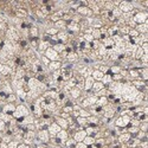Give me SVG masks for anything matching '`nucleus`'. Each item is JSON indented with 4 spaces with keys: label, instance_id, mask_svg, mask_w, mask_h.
<instances>
[{
    "label": "nucleus",
    "instance_id": "9b49d317",
    "mask_svg": "<svg viewBox=\"0 0 148 148\" xmlns=\"http://www.w3.org/2000/svg\"><path fill=\"white\" fill-rule=\"evenodd\" d=\"M53 119H55V122L57 123V125L62 128V129H64V130H66L68 128H69V123H68V121L65 120V119H62V117H59V116H53Z\"/></svg>",
    "mask_w": 148,
    "mask_h": 148
},
{
    "label": "nucleus",
    "instance_id": "ea45409f",
    "mask_svg": "<svg viewBox=\"0 0 148 148\" xmlns=\"http://www.w3.org/2000/svg\"><path fill=\"white\" fill-rule=\"evenodd\" d=\"M0 148H8V145L6 142H1L0 143Z\"/></svg>",
    "mask_w": 148,
    "mask_h": 148
},
{
    "label": "nucleus",
    "instance_id": "39448f33",
    "mask_svg": "<svg viewBox=\"0 0 148 148\" xmlns=\"http://www.w3.org/2000/svg\"><path fill=\"white\" fill-rule=\"evenodd\" d=\"M119 8L122 13H129V12H132L134 10V5L129 1H121Z\"/></svg>",
    "mask_w": 148,
    "mask_h": 148
},
{
    "label": "nucleus",
    "instance_id": "0eeeda50",
    "mask_svg": "<svg viewBox=\"0 0 148 148\" xmlns=\"http://www.w3.org/2000/svg\"><path fill=\"white\" fill-rule=\"evenodd\" d=\"M57 38H58L59 43L64 44V45H66L69 43V40H70V37H69V33L66 32V30L65 31H59L57 33Z\"/></svg>",
    "mask_w": 148,
    "mask_h": 148
},
{
    "label": "nucleus",
    "instance_id": "c756f323",
    "mask_svg": "<svg viewBox=\"0 0 148 148\" xmlns=\"http://www.w3.org/2000/svg\"><path fill=\"white\" fill-rule=\"evenodd\" d=\"M16 95H17V97H19L20 100H23V101H25V100H26V92L24 91L23 89H18V90H16Z\"/></svg>",
    "mask_w": 148,
    "mask_h": 148
},
{
    "label": "nucleus",
    "instance_id": "2f4dec72",
    "mask_svg": "<svg viewBox=\"0 0 148 148\" xmlns=\"http://www.w3.org/2000/svg\"><path fill=\"white\" fill-rule=\"evenodd\" d=\"M114 8H115V6L113 5V1H104V7H103V10H106V11H108V12H112Z\"/></svg>",
    "mask_w": 148,
    "mask_h": 148
},
{
    "label": "nucleus",
    "instance_id": "c85d7f7f",
    "mask_svg": "<svg viewBox=\"0 0 148 148\" xmlns=\"http://www.w3.org/2000/svg\"><path fill=\"white\" fill-rule=\"evenodd\" d=\"M17 95L13 92V94H10L6 96V103H14L17 101Z\"/></svg>",
    "mask_w": 148,
    "mask_h": 148
},
{
    "label": "nucleus",
    "instance_id": "f8f14e48",
    "mask_svg": "<svg viewBox=\"0 0 148 148\" xmlns=\"http://www.w3.org/2000/svg\"><path fill=\"white\" fill-rule=\"evenodd\" d=\"M78 60H79V56L77 55V52L72 51V52L68 53V57H66V62H69L70 64H76Z\"/></svg>",
    "mask_w": 148,
    "mask_h": 148
},
{
    "label": "nucleus",
    "instance_id": "dca6fc26",
    "mask_svg": "<svg viewBox=\"0 0 148 148\" xmlns=\"http://www.w3.org/2000/svg\"><path fill=\"white\" fill-rule=\"evenodd\" d=\"M30 38H38L39 39V30L37 26H31L29 29V39Z\"/></svg>",
    "mask_w": 148,
    "mask_h": 148
},
{
    "label": "nucleus",
    "instance_id": "a878e982",
    "mask_svg": "<svg viewBox=\"0 0 148 148\" xmlns=\"http://www.w3.org/2000/svg\"><path fill=\"white\" fill-rule=\"evenodd\" d=\"M52 49H53V50L59 55V53H62V52H63V51L65 50V45H64V44H62V43H58V44L53 45V46H52Z\"/></svg>",
    "mask_w": 148,
    "mask_h": 148
},
{
    "label": "nucleus",
    "instance_id": "72a5a7b5",
    "mask_svg": "<svg viewBox=\"0 0 148 148\" xmlns=\"http://www.w3.org/2000/svg\"><path fill=\"white\" fill-rule=\"evenodd\" d=\"M98 70H100L103 75H106V73H109V66L106 65V64H101L100 66H98Z\"/></svg>",
    "mask_w": 148,
    "mask_h": 148
},
{
    "label": "nucleus",
    "instance_id": "7ed1b4c3",
    "mask_svg": "<svg viewBox=\"0 0 148 148\" xmlns=\"http://www.w3.org/2000/svg\"><path fill=\"white\" fill-rule=\"evenodd\" d=\"M37 138L38 140L42 142V143H49L50 142V134H49L47 129H42V130H38L37 133Z\"/></svg>",
    "mask_w": 148,
    "mask_h": 148
},
{
    "label": "nucleus",
    "instance_id": "cd10ccee",
    "mask_svg": "<svg viewBox=\"0 0 148 148\" xmlns=\"http://www.w3.org/2000/svg\"><path fill=\"white\" fill-rule=\"evenodd\" d=\"M58 32H59V31H58L57 29H55V27H49V29H46V30H45V34L50 36V37L57 36V33H58Z\"/></svg>",
    "mask_w": 148,
    "mask_h": 148
},
{
    "label": "nucleus",
    "instance_id": "f257e3e1",
    "mask_svg": "<svg viewBox=\"0 0 148 148\" xmlns=\"http://www.w3.org/2000/svg\"><path fill=\"white\" fill-rule=\"evenodd\" d=\"M27 115H30V110H29V108L25 106V104H19V106H17L16 107V112L13 113V119H16V120H18V121H23V119L24 117H26Z\"/></svg>",
    "mask_w": 148,
    "mask_h": 148
},
{
    "label": "nucleus",
    "instance_id": "4468645a",
    "mask_svg": "<svg viewBox=\"0 0 148 148\" xmlns=\"http://www.w3.org/2000/svg\"><path fill=\"white\" fill-rule=\"evenodd\" d=\"M94 83H95V81H94V78L91 76L84 78V91H90Z\"/></svg>",
    "mask_w": 148,
    "mask_h": 148
},
{
    "label": "nucleus",
    "instance_id": "4be33fe9",
    "mask_svg": "<svg viewBox=\"0 0 148 148\" xmlns=\"http://www.w3.org/2000/svg\"><path fill=\"white\" fill-rule=\"evenodd\" d=\"M115 126H116L117 128H126L128 125L126 123V121H125V119H123V116H120V117H117L116 121H115Z\"/></svg>",
    "mask_w": 148,
    "mask_h": 148
},
{
    "label": "nucleus",
    "instance_id": "5701e85b",
    "mask_svg": "<svg viewBox=\"0 0 148 148\" xmlns=\"http://www.w3.org/2000/svg\"><path fill=\"white\" fill-rule=\"evenodd\" d=\"M147 29H148L147 23H145V24H139V25H136V27H135V30L139 32V34H146V33H147Z\"/></svg>",
    "mask_w": 148,
    "mask_h": 148
},
{
    "label": "nucleus",
    "instance_id": "9d476101",
    "mask_svg": "<svg viewBox=\"0 0 148 148\" xmlns=\"http://www.w3.org/2000/svg\"><path fill=\"white\" fill-rule=\"evenodd\" d=\"M16 112V106L14 103H6L3 107V113L7 114V115H13V113Z\"/></svg>",
    "mask_w": 148,
    "mask_h": 148
},
{
    "label": "nucleus",
    "instance_id": "c9c22d12",
    "mask_svg": "<svg viewBox=\"0 0 148 148\" xmlns=\"http://www.w3.org/2000/svg\"><path fill=\"white\" fill-rule=\"evenodd\" d=\"M19 143H20V142H18V141H16V140H12V141L8 143V148H17Z\"/></svg>",
    "mask_w": 148,
    "mask_h": 148
},
{
    "label": "nucleus",
    "instance_id": "f03ea898",
    "mask_svg": "<svg viewBox=\"0 0 148 148\" xmlns=\"http://www.w3.org/2000/svg\"><path fill=\"white\" fill-rule=\"evenodd\" d=\"M44 56L50 60V62H55V60H59V62H62V59H60V57H59V55L53 50L52 47H49L47 50L44 52Z\"/></svg>",
    "mask_w": 148,
    "mask_h": 148
},
{
    "label": "nucleus",
    "instance_id": "bb28decb",
    "mask_svg": "<svg viewBox=\"0 0 148 148\" xmlns=\"http://www.w3.org/2000/svg\"><path fill=\"white\" fill-rule=\"evenodd\" d=\"M102 83H103V85L106 87V85H108V84H110L113 82V78H112V75L110 73H106V75L103 76V78H102V81H101Z\"/></svg>",
    "mask_w": 148,
    "mask_h": 148
},
{
    "label": "nucleus",
    "instance_id": "393cba45",
    "mask_svg": "<svg viewBox=\"0 0 148 148\" xmlns=\"http://www.w3.org/2000/svg\"><path fill=\"white\" fill-rule=\"evenodd\" d=\"M108 103H109L108 98H107L106 96H103V97H98V98H97L96 106H97V107H104V106H107Z\"/></svg>",
    "mask_w": 148,
    "mask_h": 148
},
{
    "label": "nucleus",
    "instance_id": "e433bc0d",
    "mask_svg": "<svg viewBox=\"0 0 148 148\" xmlns=\"http://www.w3.org/2000/svg\"><path fill=\"white\" fill-rule=\"evenodd\" d=\"M40 62H43V63H44V65H46V66H47L49 64H50V60H49V59H47V58H46L44 55L40 57Z\"/></svg>",
    "mask_w": 148,
    "mask_h": 148
},
{
    "label": "nucleus",
    "instance_id": "f704fd0d",
    "mask_svg": "<svg viewBox=\"0 0 148 148\" xmlns=\"http://www.w3.org/2000/svg\"><path fill=\"white\" fill-rule=\"evenodd\" d=\"M82 38L84 39V42H87V43H91V42L94 40V37H92L91 34H84V33H83Z\"/></svg>",
    "mask_w": 148,
    "mask_h": 148
},
{
    "label": "nucleus",
    "instance_id": "473e14b6",
    "mask_svg": "<svg viewBox=\"0 0 148 148\" xmlns=\"http://www.w3.org/2000/svg\"><path fill=\"white\" fill-rule=\"evenodd\" d=\"M79 116H81V117H84V119H88V117L90 116V113L88 112L87 109L81 108V110H79Z\"/></svg>",
    "mask_w": 148,
    "mask_h": 148
},
{
    "label": "nucleus",
    "instance_id": "aec40b11",
    "mask_svg": "<svg viewBox=\"0 0 148 148\" xmlns=\"http://www.w3.org/2000/svg\"><path fill=\"white\" fill-rule=\"evenodd\" d=\"M56 138L57 139H59L63 143H65V141L69 139V135H68V132L66 130H64V129H62L59 133H57V135H56Z\"/></svg>",
    "mask_w": 148,
    "mask_h": 148
},
{
    "label": "nucleus",
    "instance_id": "58836bf2",
    "mask_svg": "<svg viewBox=\"0 0 148 148\" xmlns=\"http://www.w3.org/2000/svg\"><path fill=\"white\" fill-rule=\"evenodd\" d=\"M17 148H30V146L29 145H26V143H24V142H20L19 145H18V147Z\"/></svg>",
    "mask_w": 148,
    "mask_h": 148
},
{
    "label": "nucleus",
    "instance_id": "a211bd4d",
    "mask_svg": "<svg viewBox=\"0 0 148 148\" xmlns=\"http://www.w3.org/2000/svg\"><path fill=\"white\" fill-rule=\"evenodd\" d=\"M11 68H8L6 64H0V76L8 77L11 75Z\"/></svg>",
    "mask_w": 148,
    "mask_h": 148
},
{
    "label": "nucleus",
    "instance_id": "7c9ffc66",
    "mask_svg": "<svg viewBox=\"0 0 148 148\" xmlns=\"http://www.w3.org/2000/svg\"><path fill=\"white\" fill-rule=\"evenodd\" d=\"M83 143L87 145L88 147H90V146H92V145L95 143V139H94L92 136H88V135H87V138L83 140Z\"/></svg>",
    "mask_w": 148,
    "mask_h": 148
},
{
    "label": "nucleus",
    "instance_id": "f3484780",
    "mask_svg": "<svg viewBox=\"0 0 148 148\" xmlns=\"http://www.w3.org/2000/svg\"><path fill=\"white\" fill-rule=\"evenodd\" d=\"M49 47H51V45H50V43H49V42L39 40V44H38V49H37V50H38L40 53H43V55H44V52L47 50Z\"/></svg>",
    "mask_w": 148,
    "mask_h": 148
},
{
    "label": "nucleus",
    "instance_id": "b1692460",
    "mask_svg": "<svg viewBox=\"0 0 148 148\" xmlns=\"http://www.w3.org/2000/svg\"><path fill=\"white\" fill-rule=\"evenodd\" d=\"M103 88H106V87L103 85L102 82H95L94 85H92V88H91V91H92L94 94H96V92H98L100 90H102Z\"/></svg>",
    "mask_w": 148,
    "mask_h": 148
},
{
    "label": "nucleus",
    "instance_id": "1a4fd4ad",
    "mask_svg": "<svg viewBox=\"0 0 148 148\" xmlns=\"http://www.w3.org/2000/svg\"><path fill=\"white\" fill-rule=\"evenodd\" d=\"M72 138H73V140H75L76 142H83V140H84L85 138H87V133H85V130H84V129L77 130Z\"/></svg>",
    "mask_w": 148,
    "mask_h": 148
},
{
    "label": "nucleus",
    "instance_id": "2eb2a0df",
    "mask_svg": "<svg viewBox=\"0 0 148 148\" xmlns=\"http://www.w3.org/2000/svg\"><path fill=\"white\" fill-rule=\"evenodd\" d=\"M49 68V71L50 72H53V71H57L62 68V62L59 60H55V62H50V64L47 65Z\"/></svg>",
    "mask_w": 148,
    "mask_h": 148
},
{
    "label": "nucleus",
    "instance_id": "20e7f679",
    "mask_svg": "<svg viewBox=\"0 0 148 148\" xmlns=\"http://www.w3.org/2000/svg\"><path fill=\"white\" fill-rule=\"evenodd\" d=\"M133 20L136 23V25H139V24H145V23H147V13L145 11H139L138 13L133 17Z\"/></svg>",
    "mask_w": 148,
    "mask_h": 148
},
{
    "label": "nucleus",
    "instance_id": "79ce46f5",
    "mask_svg": "<svg viewBox=\"0 0 148 148\" xmlns=\"http://www.w3.org/2000/svg\"><path fill=\"white\" fill-rule=\"evenodd\" d=\"M133 148H141L140 146H136V147H133Z\"/></svg>",
    "mask_w": 148,
    "mask_h": 148
},
{
    "label": "nucleus",
    "instance_id": "37998d69",
    "mask_svg": "<svg viewBox=\"0 0 148 148\" xmlns=\"http://www.w3.org/2000/svg\"><path fill=\"white\" fill-rule=\"evenodd\" d=\"M116 148H121V146H120V147H116Z\"/></svg>",
    "mask_w": 148,
    "mask_h": 148
},
{
    "label": "nucleus",
    "instance_id": "6e6552de",
    "mask_svg": "<svg viewBox=\"0 0 148 148\" xmlns=\"http://www.w3.org/2000/svg\"><path fill=\"white\" fill-rule=\"evenodd\" d=\"M14 13H16V18L21 19V20L26 19L29 17V11L26 8H17L14 11Z\"/></svg>",
    "mask_w": 148,
    "mask_h": 148
},
{
    "label": "nucleus",
    "instance_id": "423d86ee",
    "mask_svg": "<svg viewBox=\"0 0 148 148\" xmlns=\"http://www.w3.org/2000/svg\"><path fill=\"white\" fill-rule=\"evenodd\" d=\"M60 130H62V128L57 125L56 122H52L51 125L47 127V132H49V134H50V138H56L57 133H59Z\"/></svg>",
    "mask_w": 148,
    "mask_h": 148
},
{
    "label": "nucleus",
    "instance_id": "a19ab883",
    "mask_svg": "<svg viewBox=\"0 0 148 148\" xmlns=\"http://www.w3.org/2000/svg\"><path fill=\"white\" fill-rule=\"evenodd\" d=\"M1 142H3V136L0 135V143H1Z\"/></svg>",
    "mask_w": 148,
    "mask_h": 148
},
{
    "label": "nucleus",
    "instance_id": "4c0bfd02",
    "mask_svg": "<svg viewBox=\"0 0 148 148\" xmlns=\"http://www.w3.org/2000/svg\"><path fill=\"white\" fill-rule=\"evenodd\" d=\"M75 148H88V146L84 145L83 142H77L76 146H75Z\"/></svg>",
    "mask_w": 148,
    "mask_h": 148
},
{
    "label": "nucleus",
    "instance_id": "6ab92c4d",
    "mask_svg": "<svg viewBox=\"0 0 148 148\" xmlns=\"http://www.w3.org/2000/svg\"><path fill=\"white\" fill-rule=\"evenodd\" d=\"M130 138H132V136H130L129 133H121L119 136H117V141H119L121 145H125Z\"/></svg>",
    "mask_w": 148,
    "mask_h": 148
},
{
    "label": "nucleus",
    "instance_id": "ddd939ff",
    "mask_svg": "<svg viewBox=\"0 0 148 148\" xmlns=\"http://www.w3.org/2000/svg\"><path fill=\"white\" fill-rule=\"evenodd\" d=\"M81 95H82V91L78 89V88H72V89H70V91H69V96H70V98L71 100H77V98H79L81 97Z\"/></svg>",
    "mask_w": 148,
    "mask_h": 148
},
{
    "label": "nucleus",
    "instance_id": "412c9836",
    "mask_svg": "<svg viewBox=\"0 0 148 148\" xmlns=\"http://www.w3.org/2000/svg\"><path fill=\"white\" fill-rule=\"evenodd\" d=\"M103 73L100 71V70H94L92 71V73H91V77L94 78V81L95 82H101L102 81V78H103Z\"/></svg>",
    "mask_w": 148,
    "mask_h": 148
}]
</instances>
